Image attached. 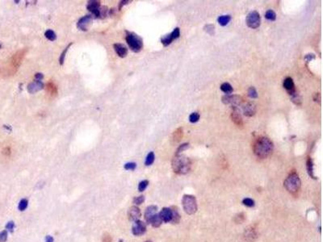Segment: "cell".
I'll use <instances>...</instances> for the list:
<instances>
[{"mask_svg": "<svg viewBox=\"0 0 323 242\" xmlns=\"http://www.w3.org/2000/svg\"><path fill=\"white\" fill-rule=\"evenodd\" d=\"M272 141L267 137H260L255 142L253 150L255 154L260 158H266L273 151Z\"/></svg>", "mask_w": 323, "mask_h": 242, "instance_id": "cell-1", "label": "cell"}, {"mask_svg": "<svg viewBox=\"0 0 323 242\" xmlns=\"http://www.w3.org/2000/svg\"><path fill=\"white\" fill-rule=\"evenodd\" d=\"M191 161L184 155L176 154L172 160V169L178 174H186L191 169Z\"/></svg>", "mask_w": 323, "mask_h": 242, "instance_id": "cell-2", "label": "cell"}, {"mask_svg": "<svg viewBox=\"0 0 323 242\" xmlns=\"http://www.w3.org/2000/svg\"><path fill=\"white\" fill-rule=\"evenodd\" d=\"M27 52L28 49L24 48V49H22L17 51L16 53L11 57L7 67V74L8 75H13V74L16 73L17 70L20 68V65L22 63V61H23L25 55L27 53Z\"/></svg>", "mask_w": 323, "mask_h": 242, "instance_id": "cell-3", "label": "cell"}, {"mask_svg": "<svg viewBox=\"0 0 323 242\" xmlns=\"http://www.w3.org/2000/svg\"><path fill=\"white\" fill-rule=\"evenodd\" d=\"M126 41L128 44V47L136 53H138L143 48V41L141 37L138 36L134 32H126Z\"/></svg>", "mask_w": 323, "mask_h": 242, "instance_id": "cell-4", "label": "cell"}, {"mask_svg": "<svg viewBox=\"0 0 323 242\" xmlns=\"http://www.w3.org/2000/svg\"><path fill=\"white\" fill-rule=\"evenodd\" d=\"M284 186L288 191L290 193H295L299 191L300 187V180L298 175L296 173H293L285 179Z\"/></svg>", "mask_w": 323, "mask_h": 242, "instance_id": "cell-5", "label": "cell"}, {"mask_svg": "<svg viewBox=\"0 0 323 242\" xmlns=\"http://www.w3.org/2000/svg\"><path fill=\"white\" fill-rule=\"evenodd\" d=\"M183 207L187 214L193 215L197 211V203L195 196L185 195L183 197Z\"/></svg>", "mask_w": 323, "mask_h": 242, "instance_id": "cell-6", "label": "cell"}, {"mask_svg": "<svg viewBox=\"0 0 323 242\" xmlns=\"http://www.w3.org/2000/svg\"><path fill=\"white\" fill-rule=\"evenodd\" d=\"M260 23H261L260 15L257 11H251L248 14L246 17V24L248 27L255 29L259 27Z\"/></svg>", "mask_w": 323, "mask_h": 242, "instance_id": "cell-7", "label": "cell"}, {"mask_svg": "<svg viewBox=\"0 0 323 242\" xmlns=\"http://www.w3.org/2000/svg\"><path fill=\"white\" fill-rule=\"evenodd\" d=\"M92 24V16L90 15H85L78 20L77 27L79 30L87 31Z\"/></svg>", "mask_w": 323, "mask_h": 242, "instance_id": "cell-8", "label": "cell"}, {"mask_svg": "<svg viewBox=\"0 0 323 242\" xmlns=\"http://www.w3.org/2000/svg\"><path fill=\"white\" fill-rule=\"evenodd\" d=\"M179 36H180V30H179L178 27H176V28H175V30L172 32L171 33L168 34V35H166V36L162 38V44L164 46H167V45H169V44L171 43L173 40L178 38Z\"/></svg>", "mask_w": 323, "mask_h": 242, "instance_id": "cell-9", "label": "cell"}, {"mask_svg": "<svg viewBox=\"0 0 323 242\" xmlns=\"http://www.w3.org/2000/svg\"><path fill=\"white\" fill-rule=\"evenodd\" d=\"M146 231V225L144 222L141 220H137L135 221L134 224L133 226L132 232L135 236H141L144 234Z\"/></svg>", "mask_w": 323, "mask_h": 242, "instance_id": "cell-10", "label": "cell"}, {"mask_svg": "<svg viewBox=\"0 0 323 242\" xmlns=\"http://www.w3.org/2000/svg\"><path fill=\"white\" fill-rule=\"evenodd\" d=\"M241 98L238 95H225L222 97V102L226 104H232L233 107L241 103Z\"/></svg>", "mask_w": 323, "mask_h": 242, "instance_id": "cell-11", "label": "cell"}, {"mask_svg": "<svg viewBox=\"0 0 323 242\" xmlns=\"http://www.w3.org/2000/svg\"><path fill=\"white\" fill-rule=\"evenodd\" d=\"M87 9L95 16L99 18V7H100V2L99 1H89L87 4Z\"/></svg>", "mask_w": 323, "mask_h": 242, "instance_id": "cell-12", "label": "cell"}, {"mask_svg": "<svg viewBox=\"0 0 323 242\" xmlns=\"http://www.w3.org/2000/svg\"><path fill=\"white\" fill-rule=\"evenodd\" d=\"M231 118H232V120L233 121V123L238 127H242L243 126L242 118L241 116V114H240V111L237 108V107H233V111L232 113H231Z\"/></svg>", "mask_w": 323, "mask_h": 242, "instance_id": "cell-13", "label": "cell"}, {"mask_svg": "<svg viewBox=\"0 0 323 242\" xmlns=\"http://www.w3.org/2000/svg\"><path fill=\"white\" fill-rule=\"evenodd\" d=\"M44 88V84L40 81L36 80L28 85V91L31 94H34Z\"/></svg>", "mask_w": 323, "mask_h": 242, "instance_id": "cell-14", "label": "cell"}, {"mask_svg": "<svg viewBox=\"0 0 323 242\" xmlns=\"http://www.w3.org/2000/svg\"><path fill=\"white\" fill-rule=\"evenodd\" d=\"M159 215L162 221L168 223V222L171 221L172 219V210L168 208H164L159 213Z\"/></svg>", "mask_w": 323, "mask_h": 242, "instance_id": "cell-15", "label": "cell"}, {"mask_svg": "<svg viewBox=\"0 0 323 242\" xmlns=\"http://www.w3.org/2000/svg\"><path fill=\"white\" fill-rule=\"evenodd\" d=\"M141 216V211L138 207L133 206L128 211V218L131 221H137Z\"/></svg>", "mask_w": 323, "mask_h": 242, "instance_id": "cell-16", "label": "cell"}, {"mask_svg": "<svg viewBox=\"0 0 323 242\" xmlns=\"http://www.w3.org/2000/svg\"><path fill=\"white\" fill-rule=\"evenodd\" d=\"M256 111V106L254 103H247L243 107V113L246 116H252Z\"/></svg>", "mask_w": 323, "mask_h": 242, "instance_id": "cell-17", "label": "cell"}, {"mask_svg": "<svg viewBox=\"0 0 323 242\" xmlns=\"http://www.w3.org/2000/svg\"><path fill=\"white\" fill-rule=\"evenodd\" d=\"M158 208L156 206H149L145 212V219L147 223H150L151 219L157 214Z\"/></svg>", "mask_w": 323, "mask_h": 242, "instance_id": "cell-18", "label": "cell"}, {"mask_svg": "<svg viewBox=\"0 0 323 242\" xmlns=\"http://www.w3.org/2000/svg\"><path fill=\"white\" fill-rule=\"evenodd\" d=\"M45 89H46V91L47 93L52 97H54L57 94V85L54 83L53 81H49V82L46 83V86H45Z\"/></svg>", "mask_w": 323, "mask_h": 242, "instance_id": "cell-19", "label": "cell"}, {"mask_svg": "<svg viewBox=\"0 0 323 242\" xmlns=\"http://www.w3.org/2000/svg\"><path fill=\"white\" fill-rule=\"evenodd\" d=\"M113 48H114V50L116 51V53H117L119 57H125L128 53V49L124 44H115L113 45Z\"/></svg>", "mask_w": 323, "mask_h": 242, "instance_id": "cell-20", "label": "cell"}, {"mask_svg": "<svg viewBox=\"0 0 323 242\" xmlns=\"http://www.w3.org/2000/svg\"><path fill=\"white\" fill-rule=\"evenodd\" d=\"M284 87L285 88L288 94H292L293 92L296 91L295 90V86H294V82H293V79L291 77H286L285 80L284 81Z\"/></svg>", "mask_w": 323, "mask_h": 242, "instance_id": "cell-21", "label": "cell"}, {"mask_svg": "<svg viewBox=\"0 0 323 242\" xmlns=\"http://www.w3.org/2000/svg\"><path fill=\"white\" fill-rule=\"evenodd\" d=\"M306 164H307V171H308V174H309V175L310 176V178H313V179H316L317 178L315 177L314 174H313V163L311 158H308Z\"/></svg>", "mask_w": 323, "mask_h": 242, "instance_id": "cell-22", "label": "cell"}, {"mask_svg": "<svg viewBox=\"0 0 323 242\" xmlns=\"http://www.w3.org/2000/svg\"><path fill=\"white\" fill-rule=\"evenodd\" d=\"M183 137V128H178L173 132L172 135V140L175 142H178L180 141V139Z\"/></svg>", "mask_w": 323, "mask_h": 242, "instance_id": "cell-23", "label": "cell"}, {"mask_svg": "<svg viewBox=\"0 0 323 242\" xmlns=\"http://www.w3.org/2000/svg\"><path fill=\"white\" fill-rule=\"evenodd\" d=\"M162 219L161 217H160L159 214H156V215H155L151 219V220H150V223L151 224L153 227H154V228H158V227H159V226L162 224Z\"/></svg>", "mask_w": 323, "mask_h": 242, "instance_id": "cell-24", "label": "cell"}, {"mask_svg": "<svg viewBox=\"0 0 323 242\" xmlns=\"http://www.w3.org/2000/svg\"><path fill=\"white\" fill-rule=\"evenodd\" d=\"M221 89L223 92H225L226 94H231L233 91L232 86L228 83V82H224L222 83L221 86Z\"/></svg>", "mask_w": 323, "mask_h": 242, "instance_id": "cell-25", "label": "cell"}, {"mask_svg": "<svg viewBox=\"0 0 323 242\" xmlns=\"http://www.w3.org/2000/svg\"><path fill=\"white\" fill-rule=\"evenodd\" d=\"M231 20L230 15H221L218 18V23L222 26H226V24H228L229 21Z\"/></svg>", "mask_w": 323, "mask_h": 242, "instance_id": "cell-26", "label": "cell"}, {"mask_svg": "<svg viewBox=\"0 0 323 242\" xmlns=\"http://www.w3.org/2000/svg\"><path fill=\"white\" fill-rule=\"evenodd\" d=\"M44 36H45V37L47 38L48 40H51V41H54V40H56V38H57V36H56L55 32H54L53 30H50V29H49V30H47L46 32H45Z\"/></svg>", "mask_w": 323, "mask_h": 242, "instance_id": "cell-27", "label": "cell"}, {"mask_svg": "<svg viewBox=\"0 0 323 242\" xmlns=\"http://www.w3.org/2000/svg\"><path fill=\"white\" fill-rule=\"evenodd\" d=\"M154 153L153 152H150L146 157L145 164V165H150L154 163Z\"/></svg>", "mask_w": 323, "mask_h": 242, "instance_id": "cell-28", "label": "cell"}, {"mask_svg": "<svg viewBox=\"0 0 323 242\" xmlns=\"http://www.w3.org/2000/svg\"><path fill=\"white\" fill-rule=\"evenodd\" d=\"M265 17L270 21H274L276 20V15L275 13V11H273L272 10H268L265 14Z\"/></svg>", "mask_w": 323, "mask_h": 242, "instance_id": "cell-29", "label": "cell"}, {"mask_svg": "<svg viewBox=\"0 0 323 242\" xmlns=\"http://www.w3.org/2000/svg\"><path fill=\"white\" fill-rule=\"evenodd\" d=\"M180 219V215L178 214V211L175 209V210H172V219L171 221L174 223V224H177Z\"/></svg>", "mask_w": 323, "mask_h": 242, "instance_id": "cell-30", "label": "cell"}, {"mask_svg": "<svg viewBox=\"0 0 323 242\" xmlns=\"http://www.w3.org/2000/svg\"><path fill=\"white\" fill-rule=\"evenodd\" d=\"M149 185V181H147V180H144V181H141L140 183H139V185H138V191H144L145 190V188L148 186Z\"/></svg>", "mask_w": 323, "mask_h": 242, "instance_id": "cell-31", "label": "cell"}, {"mask_svg": "<svg viewBox=\"0 0 323 242\" xmlns=\"http://www.w3.org/2000/svg\"><path fill=\"white\" fill-rule=\"evenodd\" d=\"M28 204V199H26V198L22 199V200L20 202V203H19V210H20V211H24L25 209L27 208Z\"/></svg>", "mask_w": 323, "mask_h": 242, "instance_id": "cell-32", "label": "cell"}, {"mask_svg": "<svg viewBox=\"0 0 323 242\" xmlns=\"http://www.w3.org/2000/svg\"><path fill=\"white\" fill-rule=\"evenodd\" d=\"M108 7H105V6H103V7H99V18H104L106 15H107V13H108Z\"/></svg>", "mask_w": 323, "mask_h": 242, "instance_id": "cell-33", "label": "cell"}, {"mask_svg": "<svg viewBox=\"0 0 323 242\" xmlns=\"http://www.w3.org/2000/svg\"><path fill=\"white\" fill-rule=\"evenodd\" d=\"M199 119H200V114H199L198 112H193L189 116V120H190V122H192V123L197 122L199 120Z\"/></svg>", "mask_w": 323, "mask_h": 242, "instance_id": "cell-34", "label": "cell"}, {"mask_svg": "<svg viewBox=\"0 0 323 242\" xmlns=\"http://www.w3.org/2000/svg\"><path fill=\"white\" fill-rule=\"evenodd\" d=\"M242 203H243V204H244V205H246V207H249V208H252V207L255 206V201L250 198H244V199H243V201H242Z\"/></svg>", "mask_w": 323, "mask_h": 242, "instance_id": "cell-35", "label": "cell"}, {"mask_svg": "<svg viewBox=\"0 0 323 242\" xmlns=\"http://www.w3.org/2000/svg\"><path fill=\"white\" fill-rule=\"evenodd\" d=\"M71 44H72V43H71V44L68 45L67 47L65 49V50L62 52V53H61V55L60 59H59V61H60V65H63V63H64V60H65V57H66V53H67L68 49H70V47H71Z\"/></svg>", "mask_w": 323, "mask_h": 242, "instance_id": "cell-36", "label": "cell"}, {"mask_svg": "<svg viewBox=\"0 0 323 242\" xmlns=\"http://www.w3.org/2000/svg\"><path fill=\"white\" fill-rule=\"evenodd\" d=\"M248 95L250 98H255L258 97V94H257V91L255 89V87H251L249 88V90H248Z\"/></svg>", "mask_w": 323, "mask_h": 242, "instance_id": "cell-37", "label": "cell"}, {"mask_svg": "<svg viewBox=\"0 0 323 242\" xmlns=\"http://www.w3.org/2000/svg\"><path fill=\"white\" fill-rule=\"evenodd\" d=\"M145 201V197L143 195H141V196H138V197H136V198L133 199V203L137 205H139V204H141L143 202Z\"/></svg>", "mask_w": 323, "mask_h": 242, "instance_id": "cell-38", "label": "cell"}, {"mask_svg": "<svg viewBox=\"0 0 323 242\" xmlns=\"http://www.w3.org/2000/svg\"><path fill=\"white\" fill-rule=\"evenodd\" d=\"M136 167H137V165H136V163H134V162H128V163L125 165V169L127 170H133L136 169Z\"/></svg>", "mask_w": 323, "mask_h": 242, "instance_id": "cell-39", "label": "cell"}, {"mask_svg": "<svg viewBox=\"0 0 323 242\" xmlns=\"http://www.w3.org/2000/svg\"><path fill=\"white\" fill-rule=\"evenodd\" d=\"M189 147V145L188 144V143H185V144H183V145H181L178 148V149H177V152H176V154H179L181 152H183V150H185L186 148H188Z\"/></svg>", "mask_w": 323, "mask_h": 242, "instance_id": "cell-40", "label": "cell"}, {"mask_svg": "<svg viewBox=\"0 0 323 242\" xmlns=\"http://www.w3.org/2000/svg\"><path fill=\"white\" fill-rule=\"evenodd\" d=\"M7 239V232L4 230L0 232V242H5Z\"/></svg>", "mask_w": 323, "mask_h": 242, "instance_id": "cell-41", "label": "cell"}, {"mask_svg": "<svg viewBox=\"0 0 323 242\" xmlns=\"http://www.w3.org/2000/svg\"><path fill=\"white\" fill-rule=\"evenodd\" d=\"M14 228H15V224H14L13 221L8 222V223H7V224L6 225V229H7V230H9L11 232H13Z\"/></svg>", "mask_w": 323, "mask_h": 242, "instance_id": "cell-42", "label": "cell"}, {"mask_svg": "<svg viewBox=\"0 0 323 242\" xmlns=\"http://www.w3.org/2000/svg\"><path fill=\"white\" fill-rule=\"evenodd\" d=\"M102 242H112L111 236L109 235L108 233H105L104 235V236H103Z\"/></svg>", "mask_w": 323, "mask_h": 242, "instance_id": "cell-43", "label": "cell"}, {"mask_svg": "<svg viewBox=\"0 0 323 242\" xmlns=\"http://www.w3.org/2000/svg\"><path fill=\"white\" fill-rule=\"evenodd\" d=\"M205 31L207 32H209V34L212 35L213 32H214V26H213V25H211V24L207 25V26L205 27Z\"/></svg>", "mask_w": 323, "mask_h": 242, "instance_id": "cell-44", "label": "cell"}, {"mask_svg": "<svg viewBox=\"0 0 323 242\" xmlns=\"http://www.w3.org/2000/svg\"><path fill=\"white\" fill-rule=\"evenodd\" d=\"M4 154H5L6 156H9L11 154V148L10 147H7L4 149Z\"/></svg>", "mask_w": 323, "mask_h": 242, "instance_id": "cell-45", "label": "cell"}, {"mask_svg": "<svg viewBox=\"0 0 323 242\" xmlns=\"http://www.w3.org/2000/svg\"><path fill=\"white\" fill-rule=\"evenodd\" d=\"M35 77H36V79L38 81H40L43 77H44V75L42 74H40V73H37V74H36V75H35Z\"/></svg>", "mask_w": 323, "mask_h": 242, "instance_id": "cell-46", "label": "cell"}, {"mask_svg": "<svg viewBox=\"0 0 323 242\" xmlns=\"http://www.w3.org/2000/svg\"><path fill=\"white\" fill-rule=\"evenodd\" d=\"M128 3H130V1H121V3H120V5H119V9L121 10V8H122V7L124 6V5H125V4H128Z\"/></svg>", "mask_w": 323, "mask_h": 242, "instance_id": "cell-47", "label": "cell"}, {"mask_svg": "<svg viewBox=\"0 0 323 242\" xmlns=\"http://www.w3.org/2000/svg\"><path fill=\"white\" fill-rule=\"evenodd\" d=\"M54 238L51 236H47L45 237V242H54Z\"/></svg>", "mask_w": 323, "mask_h": 242, "instance_id": "cell-48", "label": "cell"}, {"mask_svg": "<svg viewBox=\"0 0 323 242\" xmlns=\"http://www.w3.org/2000/svg\"><path fill=\"white\" fill-rule=\"evenodd\" d=\"M145 242H151V241H145Z\"/></svg>", "mask_w": 323, "mask_h": 242, "instance_id": "cell-49", "label": "cell"}, {"mask_svg": "<svg viewBox=\"0 0 323 242\" xmlns=\"http://www.w3.org/2000/svg\"><path fill=\"white\" fill-rule=\"evenodd\" d=\"M1 47H2V45H1V44H0V48H1Z\"/></svg>", "mask_w": 323, "mask_h": 242, "instance_id": "cell-50", "label": "cell"}]
</instances>
